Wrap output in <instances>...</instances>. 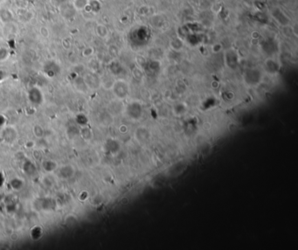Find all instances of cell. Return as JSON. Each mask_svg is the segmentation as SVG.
<instances>
[{
    "mask_svg": "<svg viewBox=\"0 0 298 250\" xmlns=\"http://www.w3.org/2000/svg\"><path fill=\"white\" fill-rule=\"evenodd\" d=\"M113 90L117 98L124 99L129 94V86L123 80H118L114 82Z\"/></svg>",
    "mask_w": 298,
    "mask_h": 250,
    "instance_id": "6da1fadb",
    "label": "cell"
},
{
    "mask_svg": "<svg viewBox=\"0 0 298 250\" xmlns=\"http://www.w3.org/2000/svg\"><path fill=\"white\" fill-rule=\"evenodd\" d=\"M136 138L138 139L140 142H146L149 138H150V133L148 132V130L144 128H141L136 129Z\"/></svg>",
    "mask_w": 298,
    "mask_h": 250,
    "instance_id": "3957f363",
    "label": "cell"
},
{
    "mask_svg": "<svg viewBox=\"0 0 298 250\" xmlns=\"http://www.w3.org/2000/svg\"><path fill=\"white\" fill-rule=\"evenodd\" d=\"M142 107L141 105L137 104L136 103H131L128 106L127 109V113L129 116V118L134 119V120H137L141 117L142 116Z\"/></svg>",
    "mask_w": 298,
    "mask_h": 250,
    "instance_id": "7a4b0ae2",
    "label": "cell"
},
{
    "mask_svg": "<svg viewBox=\"0 0 298 250\" xmlns=\"http://www.w3.org/2000/svg\"><path fill=\"white\" fill-rule=\"evenodd\" d=\"M119 130L122 132V133H126L128 131V127L126 125H121L120 128H119Z\"/></svg>",
    "mask_w": 298,
    "mask_h": 250,
    "instance_id": "5b68a950",
    "label": "cell"
},
{
    "mask_svg": "<svg viewBox=\"0 0 298 250\" xmlns=\"http://www.w3.org/2000/svg\"><path fill=\"white\" fill-rule=\"evenodd\" d=\"M211 128H212V123H211L210 122L206 121V122H204V123H203V124H202V129H203L204 130L208 131V130L211 129Z\"/></svg>",
    "mask_w": 298,
    "mask_h": 250,
    "instance_id": "277c9868",
    "label": "cell"
}]
</instances>
